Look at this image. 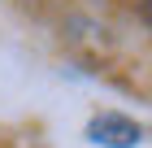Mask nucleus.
Listing matches in <instances>:
<instances>
[{"label":"nucleus","mask_w":152,"mask_h":148,"mask_svg":"<svg viewBox=\"0 0 152 148\" xmlns=\"http://www.w3.org/2000/svg\"><path fill=\"white\" fill-rule=\"evenodd\" d=\"M87 135H91V144H104V148H135L143 139V126L122 113H100V118H91Z\"/></svg>","instance_id":"obj_1"}]
</instances>
